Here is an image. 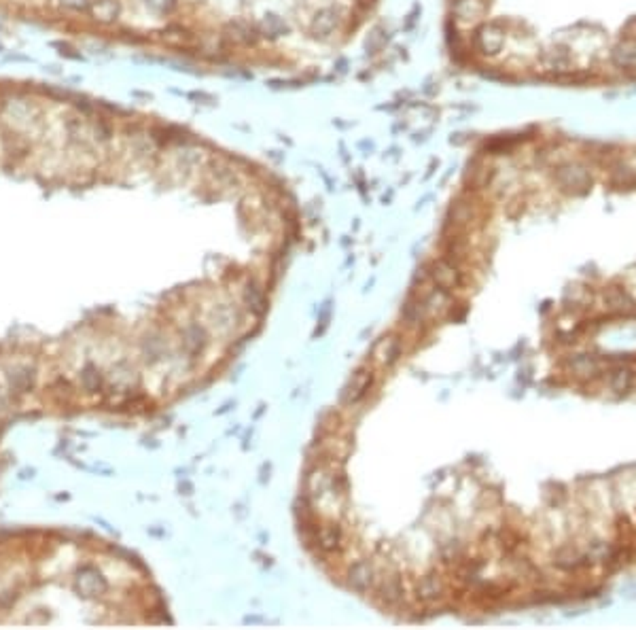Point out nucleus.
<instances>
[{"mask_svg": "<svg viewBox=\"0 0 636 630\" xmlns=\"http://www.w3.org/2000/svg\"><path fill=\"white\" fill-rule=\"evenodd\" d=\"M458 51L503 79L636 83V0H450Z\"/></svg>", "mask_w": 636, "mask_h": 630, "instance_id": "obj_1", "label": "nucleus"}, {"mask_svg": "<svg viewBox=\"0 0 636 630\" xmlns=\"http://www.w3.org/2000/svg\"><path fill=\"white\" fill-rule=\"evenodd\" d=\"M600 302H602V308H605L611 316H624V318L636 316V302L624 287H617V285L607 287L600 293Z\"/></svg>", "mask_w": 636, "mask_h": 630, "instance_id": "obj_2", "label": "nucleus"}, {"mask_svg": "<svg viewBox=\"0 0 636 630\" xmlns=\"http://www.w3.org/2000/svg\"><path fill=\"white\" fill-rule=\"evenodd\" d=\"M566 372L579 380H592L600 374V361L594 354H573L566 361Z\"/></svg>", "mask_w": 636, "mask_h": 630, "instance_id": "obj_3", "label": "nucleus"}, {"mask_svg": "<svg viewBox=\"0 0 636 630\" xmlns=\"http://www.w3.org/2000/svg\"><path fill=\"white\" fill-rule=\"evenodd\" d=\"M554 565L562 571H577L590 565V558L575 548H562L554 558Z\"/></svg>", "mask_w": 636, "mask_h": 630, "instance_id": "obj_4", "label": "nucleus"}, {"mask_svg": "<svg viewBox=\"0 0 636 630\" xmlns=\"http://www.w3.org/2000/svg\"><path fill=\"white\" fill-rule=\"evenodd\" d=\"M634 378H636V372H634L632 366H617L609 374V386H611L613 393L624 395L634 386Z\"/></svg>", "mask_w": 636, "mask_h": 630, "instance_id": "obj_5", "label": "nucleus"}, {"mask_svg": "<svg viewBox=\"0 0 636 630\" xmlns=\"http://www.w3.org/2000/svg\"><path fill=\"white\" fill-rule=\"evenodd\" d=\"M573 300L575 308H588L592 304V291L585 287H571L566 293V302Z\"/></svg>", "mask_w": 636, "mask_h": 630, "instance_id": "obj_6", "label": "nucleus"}]
</instances>
